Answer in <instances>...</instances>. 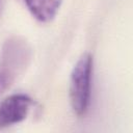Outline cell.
Listing matches in <instances>:
<instances>
[{"mask_svg": "<svg viewBox=\"0 0 133 133\" xmlns=\"http://www.w3.org/2000/svg\"><path fill=\"white\" fill-rule=\"evenodd\" d=\"M94 72V58L88 52L83 53L74 64L69 84V99L73 112L84 116L90 105L91 83Z\"/></svg>", "mask_w": 133, "mask_h": 133, "instance_id": "6da1fadb", "label": "cell"}, {"mask_svg": "<svg viewBox=\"0 0 133 133\" xmlns=\"http://www.w3.org/2000/svg\"><path fill=\"white\" fill-rule=\"evenodd\" d=\"M31 58L28 43L18 36L8 38L0 54V97L24 72Z\"/></svg>", "mask_w": 133, "mask_h": 133, "instance_id": "7a4b0ae2", "label": "cell"}, {"mask_svg": "<svg viewBox=\"0 0 133 133\" xmlns=\"http://www.w3.org/2000/svg\"><path fill=\"white\" fill-rule=\"evenodd\" d=\"M32 99L23 92L9 95L0 101V129L23 122L32 106Z\"/></svg>", "mask_w": 133, "mask_h": 133, "instance_id": "3957f363", "label": "cell"}, {"mask_svg": "<svg viewBox=\"0 0 133 133\" xmlns=\"http://www.w3.org/2000/svg\"><path fill=\"white\" fill-rule=\"evenodd\" d=\"M31 16L42 23L51 22L57 15L62 0H23Z\"/></svg>", "mask_w": 133, "mask_h": 133, "instance_id": "277c9868", "label": "cell"}]
</instances>
